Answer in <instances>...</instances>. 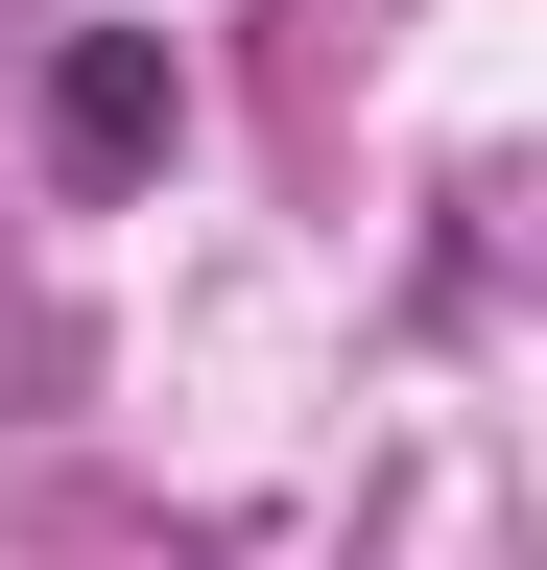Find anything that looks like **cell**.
Listing matches in <instances>:
<instances>
[{"mask_svg":"<svg viewBox=\"0 0 547 570\" xmlns=\"http://www.w3.org/2000/svg\"><path fill=\"white\" fill-rule=\"evenodd\" d=\"M167 142H191L167 24H72V48H48V167H72V190H144Z\"/></svg>","mask_w":547,"mask_h":570,"instance_id":"6da1fadb","label":"cell"}]
</instances>
